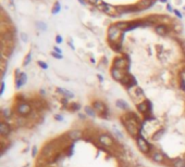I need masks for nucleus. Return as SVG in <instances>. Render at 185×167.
<instances>
[{
    "mask_svg": "<svg viewBox=\"0 0 185 167\" xmlns=\"http://www.w3.org/2000/svg\"><path fill=\"white\" fill-rule=\"evenodd\" d=\"M123 38V32L118 28L116 25H111L108 30V39L110 44L121 42V39Z\"/></svg>",
    "mask_w": 185,
    "mask_h": 167,
    "instance_id": "f257e3e1",
    "label": "nucleus"
},
{
    "mask_svg": "<svg viewBox=\"0 0 185 167\" xmlns=\"http://www.w3.org/2000/svg\"><path fill=\"white\" fill-rule=\"evenodd\" d=\"M15 112L19 116L26 117V116H29V114H32L33 108L31 106V104L27 103V102H20L16 108H15Z\"/></svg>",
    "mask_w": 185,
    "mask_h": 167,
    "instance_id": "f03ea898",
    "label": "nucleus"
},
{
    "mask_svg": "<svg viewBox=\"0 0 185 167\" xmlns=\"http://www.w3.org/2000/svg\"><path fill=\"white\" fill-rule=\"evenodd\" d=\"M136 142H137V147L139 149L141 152H143L144 154H147V153L151 152L152 145H151L150 143L147 142V140L143 137L141 135H138V136H137Z\"/></svg>",
    "mask_w": 185,
    "mask_h": 167,
    "instance_id": "7ed1b4c3",
    "label": "nucleus"
},
{
    "mask_svg": "<svg viewBox=\"0 0 185 167\" xmlns=\"http://www.w3.org/2000/svg\"><path fill=\"white\" fill-rule=\"evenodd\" d=\"M92 108H94V110H95L97 113L100 114L103 118L105 117L108 118V110L103 102H101V101H95V102L92 103Z\"/></svg>",
    "mask_w": 185,
    "mask_h": 167,
    "instance_id": "20e7f679",
    "label": "nucleus"
},
{
    "mask_svg": "<svg viewBox=\"0 0 185 167\" xmlns=\"http://www.w3.org/2000/svg\"><path fill=\"white\" fill-rule=\"evenodd\" d=\"M121 122L123 123V125H124V127H125V129L127 130V133L131 135L133 138H135L136 139L137 136L139 135L138 133V128L136 127V126H134V125H132L131 123H129L127 121H125L124 118H121Z\"/></svg>",
    "mask_w": 185,
    "mask_h": 167,
    "instance_id": "39448f33",
    "label": "nucleus"
},
{
    "mask_svg": "<svg viewBox=\"0 0 185 167\" xmlns=\"http://www.w3.org/2000/svg\"><path fill=\"white\" fill-rule=\"evenodd\" d=\"M113 67L123 69V71H127V67H129V60H127V58H117V59H114Z\"/></svg>",
    "mask_w": 185,
    "mask_h": 167,
    "instance_id": "423d86ee",
    "label": "nucleus"
},
{
    "mask_svg": "<svg viewBox=\"0 0 185 167\" xmlns=\"http://www.w3.org/2000/svg\"><path fill=\"white\" fill-rule=\"evenodd\" d=\"M98 142L100 143L101 145L106 147H110L113 145V139H112L109 135L106 133H101L99 137H98Z\"/></svg>",
    "mask_w": 185,
    "mask_h": 167,
    "instance_id": "0eeeda50",
    "label": "nucleus"
},
{
    "mask_svg": "<svg viewBox=\"0 0 185 167\" xmlns=\"http://www.w3.org/2000/svg\"><path fill=\"white\" fill-rule=\"evenodd\" d=\"M98 9L101 10L102 12H105L108 15H116L118 13L117 8H113L112 5H108V3H100L98 5Z\"/></svg>",
    "mask_w": 185,
    "mask_h": 167,
    "instance_id": "6e6552de",
    "label": "nucleus"
},
{
    "mask_svg": "<svg viewBox=\"0 0 185 167\" xmlns=\"http://www.w3.org/2000/svg\"><path fill=\"white\" fill-rule=\"evenodd\" d=\"M137 110H138V112L141 114H147L148 112H150L151 111V104L150 102L148 101V100H145V101H143L141 103L137 104Z\"/></svg>",
    "mask_w": 185,
    "mask_h": 167,
    "instance_id": "1a4fd4ad",
    "label": "nucleus"
},
{
    "mask_svg": "<svg viewBox=\"0 0 185 167\" xmlns=\"http://www.w3.org/2000/svg\"><path fill=\"white\" fill-rule=\"evenodd\" d=\"M125 74H127V71H123V69H114V67H112L111 69L112 78L114 79V80H117V81H121L123 77L125 76Z\"/></svg>",
    "mask_w": 185,
    "mask_h": 167,
    "instance_id": "9d476101",
    "label": "nucleus"
},
{
    "mask_svg": "<svg viewBox=\"0 0 185 167\" xmlns=\"http://www.w3.org/2000/svg\"><path fill=\"white\" fill-rule=\"evenodd\" d=\"M27 81V75L25 73H21L19 76H15V88L20 89Z\"/></svg>",
    "mask_w": 185,
    "mask_h": 167,
    "instance_id": "9b49d317",
    "label": "nucleus"
},
{
    "mask_svg": "<svg viewBox=\"0 0 185 167\" xmlns=\"http://www.w3.org/2000/svg\"><path fill=\"white\" fill-rule=\"evenodd\" d=\"M150 157L154 162L158 163V164H161V163H163V161H165V155L162 154L161 151H157V150L151 153Z\"/></svg>",
    "mask_w": 185,
    "mask_h": 167,
    "instance_id": "f8f14e48",
    "label": "nucleus"
},
{
    "mask_svg": "<svg viewBox=\"0 0 185 167\" xmlns=\"http://www.w3.org/2000/svg\"><path fill=\"white\" fill-rule=\"evenodd\" d=\"M67 136H68V138L70 140L76 141V140L82 138V131H81V130H78V129H73V130H70V131L67 133Z\"/></svg>",
    "mask_w": 185,
    "mask_h": 167,
    "instance_id": "ddd939ff",
    "label": "nucleus"
},
{
    "mask_svg": "<svg viewBox=\"0 0 185 167\" xmlns=\"http://www.w3.org/2000/svg\"><path fill=\"white\" fill-rule=\"evenodd\" d=\"M11 133V126L9 124H7L5 121H2L0 124V133L2 137H7L9 133Z\"/></svg>",
    "mask_w": 185,
    "mask_h": 167,
    "instance_id": "4468645a",
    "label": "nucleus"
},
{
    "mask_svg": "<svg viewBox=\"0 0 185 167\" xmlns=\"http://www.w3.org/2000/svg\"><path fill=\"white\" fill-rule=\"evenodd\" d=\"M152 5H154V0H141L137 3V8L139 10H145V9L150 8Z\"/></svg>",
    "mask_w": 185,
    "mask_h": 167,
    "instance_id": "2eb2a0df",
    "label": "nucleus"
},
{
    "mask_svg": "<svg viewBox=\"0 0 185 167\" xmlns=\"http://www.w3.org/2000/svg\"><path fill=\"white\" fill-rule=\"evenodd\" d=\"M168 32H169V28L167 27L166 25L160 24V25H157L156 26V33L158 35H160V36H165V35H167L168 34Z\"/></svg>",
    "mask_w": 185,
    "mask_h": 167,
    "instance_id": "dca6fc26",
    "label": "nucleus"
},
{
    "mask_svg": "<svg viewBox=\"0 0 185 167\" xmlns=\"http://www.w3.org/2000/svg\"><path fill=\"white\" fill-rule=\"evenodd\" d=\"M133 92V97L134 98H137V99H144L145 98V94H144V91H143V89L141 87H136L134 91H132Z\"/></svg>",
    "mask_w": 185,
    "mask_h": 167,
    "instance_id": "f3484780",
    "label": "nucleus"
},
{
    "mask_svg": "<svg viewBox=\"0 0 185 167\" xmlns=\"http://www.w3.org/2000/svg\"><path fill=\"white\" fill-rule=\"evenodd\" d=\"M121 32H127L130 30V23L129 22H118L117 24H114Z\"/></svg>",
    "mask_w": 185,
    "mask_h": 167,
    "instance_id": "a211bd4d",
    "label": "nucleus"
},
{
    "mask_svg": "<svg viewBox=\"0 0 185 167\" xmlns=\"http://www.w3.org/2000/svg\"><path fill=\"white\" fill-rule=\"evenodd\" d=\"M57 90H58L59 94H61L62 96H64V98H67V99H72V98H74V94H72L71 91H69V90H67V89H64V88H58Z\"/></svg>",
    "mask_w": 185,
    "mask_h": 167,
    "instance_id": "6ab92c4d",
    "label": "nucleus"
},
{
    "mask_svg": "<svg viewBox=\"0 0 185 167\" xmlns=\"http://www.w3.org/2000/svg\"><path fill=\"white\" fill-rule=\"evenodd\" d=\"M116 106L118 108H120V110H129V104L125 102V101H123V100H117L116 101Z\"/></svg>",
    "mask_w": 185,
    "mask_h": 167,
    "instance_id": "aec40b11",
    "label": "nucleus"
},
{
    "mask_svg": "<svg viewBox=\"0 0 185 167\" xmlns=\"http://www.w3.org/2000/svg\"><path fill=\"white\" fill-rule=\"evenodd\" d=\"M84 111H85V114L89 116V117H96V111L94 110V108H90V106H85L84 108Z\"/></svg>",
    "mask_w": 185,
    "mask_h": 167,
    "instance_id": "412c9836",
    "label": "nucleus"
},
{
    "mask_svg": "<svg viewBox=\"0 0 185 167\" xmlns=\"http://www.w3.org/2000/svg\"><path fill=\"white\" fill-rule=\"evenodd\" d=\"M173 167H185V160L176 158L175 161H173Z\"/></svg>",
    "mask_w": 185,
    "mask_h": 167,
    "instance_id": "4be33fe9",
    "label": "nucleus"
},
{
    "mask_svg": "<svg viewBox=\"0 0 185 167\" xmlns=\"http://www.w3.org/2000/svg\"><path fill=\"white\" fill-rule=\"evenodd\" d=\"M11 110L10 108H3L2 110V116H3V121H7L8 118H10L11 117Z\"/></svg>",
    "mask_w": 185,
    "mask_h": 167,
    "instance_id": "5701e85b",
    "label": "nucleus"
},
{
    "mask_svg": "<svg viewBox=\"0 0 185 167\" xmlns=\"http://www.w3.org/2000/svg\"><path fill=\"white\" fill-rule=\"evenodd\" d=\"M111 48L117 52H122V44L121 42H116V44H110Z\"/></svg>",
    "mask_w": 185,
    "mask_h": 167,
    "instance_id": "b1692460",
    "label": "nucleus"
},
{
    "mask_svg": "<svg viewBox=\"0 0 185 167\" xmlns=\"http://www.w3.org/2000/svg\"><path fill=\"white\" fill-rule=\"evenodd\" d=\"M163 133H165V129L162 128V129H160V130H158V131L155 133V135L152 136V139H154V140H159V139L163 136Z\"/></svg>",
    "mask_w": 185,
    "mask_h": 167,
    "instance_id": "393cba45",
    "label": "nucleus"
},
{
    "mask_svg": "<svg viewBox=\"0 0 185 167\" xmlns=\"http://www.w3.org/2000/svg\"><path fill=\"white\" fill-rule=\"evenodd\" d=\"M69 108H70V110H71L72 112H76V111H78V110L81 108V105L78 103H71L69 105Z\"/></svg>",
    "mask_w": 185,
    "mask_h": 167,
    "instance_id": "a878e982",
    "label": "nucleus"
},
{
    "mask_svg": "<svg viewBox=\"0 0 185 167\" xmlns=\"http://www.w3.org/2000/svg\"><path fill=\"white\" fill-rule=\"evenodd\" d=\"M59 10H60V5H59V2H56V3H54V7L52 8V13H54V14H57L59 12Z\"/></svg>",
    "mask_w": 185,
    "mask_h": 167,
    "instance_id": "bb28decb",
    "label": "nucleus"
},
{
    "mask_svg": "<svg viewBox=\"0 0 185 167\" xmlns=\"http://www.w3.org/2000/svg\"><path fill=\"white\" fill-rule=\"evenodd\" d=\"M29 62H31V53H29L27 55H26V58H25L24 63H23V64H24L25 66H26V65H27V64H29Z\"/></svg>",
    "mask_w": 185,
    "mask_h": 167,
    "instance_id": "cd10ccee",
    "label": "nucleus"
},
{
    "mask_svg": "<svg viewBox=\"0 0 185 167\" xmlns=\"http://www.w3.org/2000/svg\"><path fill=\"white\" fill-rule=\"evenodd\" d=\"M38 65L41 67V69H46L47 67H48V65H47V63H45V62H41V61H38Z\"/></svg>",
    "mask_w": 185,
    "mask_h": 167,
    "instance_id": "c85d7f7f",
    "label": "nucleus"
},
{
    "mask_svg": "<svg viewBox=\"0 0 185 167\" xmlns=\"http://www.w3.org/2000/svg\"><path fill=\"white\" fill-rule=\"evenodd\" d=\"M37 27H38V28H40V30H46V28H47V27H46V25L44 24V23H41V22H38V23H37Z\"/></svg>",
    "mask_w": 185,
    "mask_h": 167,
    "instance_id": "c756f323",
    "label": "nucleus"
},
{
    "mask_svg": "<svg viewBox=\"0 0 185 167\" xmlns=\"http://www.w3.org/2000/svg\"><path fill=\"white\" fill-rule=\"evenodd\" d=\"M36 155H37V147H32V156L35 157Z\"/></svg>",
    "mask_w": 185,
    "mask_h": 167,
    "instance_id": "7c9ffc66",
    "label": "nucleus"
},
{
    "mask_svg": "<svg viewBox=\"0 0 185 167\" xmlns=\"http://www.w3.org/2000/svg\"><path fill=\"white\" fill-rule=\"evenodd\" d=\"M51 54L54 55V58H57V59H62V54H60V53H57V52H51Z\"/></svg>",
    "mask_w": 185,
    "mask_h": 167,
    "instance_id": "2f4dec72",
    "label": "nucleus"
},
{
    "mask_svg": "<svg viewBox=\"0 0 185 167\" xmlns=\"http://www.w3.org/2000/svg\"><path fill=\"white\" fill-rule=\"evenodd\" d=\"M180 87H181V89H182L183 91H185V79H182V80H181Z\"/></svg>",
    "mask_w": 185,
    "mask_h": 167,
    "instance_id": "473e14b6",
    "label": "nucleus"
},
{
    "mask_svg": "<svg viewBox=\"0 0 185 167\" xmlns=\"http://www.w3.org/2000/svg\"><path fill=\"white\" fill-rule=\"evenodd\" d=\"M56 41H57V44H61V42H62V37L58 35V36L56 37Z\"/></svg>",
    "mask_w": 185,
    "mask_h": 167,
    "instance_id": "72a5a7b5",
    "label": "nucleus"
},
{
    "mask_svg": "<svg viewBox=\"0 0 185 167\" xmlns=\"http://www.w3.org/2000/svg\"><path fill=\"white\" fill-rule=\"evenodd\" d=\"M21 37H22V40H23V41H27V36H26L24 33L21 34Z\"/></svg>",
    "mask_w": 185,
    "mask_h": 167,
    "instance_id": "f704fd0d",
    "label": "nucleus"
},
{
    "mask_svg": "<svg viewBox=\"0 0 185 167\" xmlns=\"http://www.w3.org/2000/svg\"><path fill=\"white\" fill-rule=\"evenodd\" d=\"M56 121H63V117H62V115H56Z\"/></svg>",
    "mask_w": 185,
    "mask_h": 167,
    "instance_id": "c9c22d12",
    "label": "nucleus"
},
{
    "mask_svg": "<svg viewBox=\"0 0 185 167\" xmlns=\"http://www.w3.org/2000/svg\"><path fill=\"white\" fill-rule=\"evenodd\" d=\"M3 91H5V83L2 81V83H1V91H0V94H3Z\"/></svg>",
    "mask_w": 185,
    "mask_h": 167,
    "instance_id": "e433bc0d",
    "label": "nucleus"
},
{
    "mask_svg": "<svg viewBox=\"0 0 185 167\" xmlns=\"http://www.w3.org/2000/svg\"><path fill=\"white\" fill-rule=\"evenodd\" d=\"M54 52H57V53H60V54H61V50L59 49L58 47H54Z\"/></svg>",
    "mask_w": 185,
    "mask_h": 167,
    "instance_id": "4c0bfd02",
    "label": "nucleus"
},
{
    "mask_svg": "<svg viewBox=\"0 0 185 167\" xmlns=\"http://www.w3.org/2000/svg\"><path fill=\"white\" fill-rule=\"evenodd\" d=\"M88 2H90V3H92V5H95V3H97L98 0H87Z\"/></svg>",
    "mask_w": 185,
    "mask_h": 167,
    "instance_id": "58836bf2",
    "label": "nucleus"
},
{
    "mask_svg": "<svg viewBox=\"0 0 185 167\" xmlns=\"http://www.w3.org/2000/svg\"><path fill=\"white\" fill-rule=\"evenodd\" d=\"M174 13H175V14L178 15L179 18H182V14H181V13H180V12H179L178 10H174Z\"/></svg>",
    "mask_w": 185,
    "mask_h": 167,
    "instance_id": "ea45409f",
    "label": "nucleus"
},
{
    "mask_svg": "<svg viewBox=\"0 0 185 167\" xmlns=\"http://www.w3.org/2000/svg\"><path fill=\"white\" fill-rule=\"evenodd\" d=\"M78 117L81 118V119H85V115L84 114H78Z\"/></svg>",
    "mask_w": 185,
    "mask_h": 167,
    "instance_id": "a19ab883",
    "label": "nucleus"
},
{
    "mask_svg": "<svg viewBox=\"0 0 185 167\" xmlns=\"http://www.w3.org/2000/svg\"><path fill=\"white\" fill-rule=\"evenodd\" d=\"M168 10H169V11H172V9H171V5H168Z\"/></svg>",
    "mask_w": 185,
    "mask_h": 167,
    "instance_id": "79ce46f5",
    "label": "nucleus"
},
{
    "mask_svg": "<svg viewBox=\"0 0 185 167\" xmlns=\"http://www.w3.org/2000/svg\"><path fill=\"white\" fill-rule=\"evenodd\" d=\"M40 94H44V96H45V94H46V92H45V90H40Z\"/></svg>",
    "mask_w": 185,
    "mask_h": 167,
    "instance_id": "37998d69",
    "label": "nucleus"
},
{
    "mask_svg": "<svg viewBox=\"0 0 185 167\" xmlns=\"http://www.w3.org/2000/svg\"><path fill=\"white\" fill-rule=\"evenodd\" d=\"M161 2H167V0H160Z\"/></svg>",
    "mask_w": 185,
    "mask_h": 167,
    "instance_id": "c03bdc74",
    "label": "nucleus"
}]
</instances>
